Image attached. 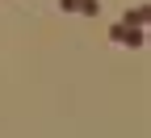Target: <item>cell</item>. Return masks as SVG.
Wrapping results in <instances>:
<instances>
[{
	"label": "cell",
	"instance_id": "1",
	"mask_svg": "<svg viewBox=\"0 0 151 138\" xmlns=\"http://www.w3.org/2000/svg\"><path fill=\"white\" fill-rule=\"evenodd\" d=\"M113 38H118V42H130V46H139V42H143V34H139V29H113Z\"/></svg>",
	"mask_w": 151,
	"mask_h": 138
}]
</instances>
